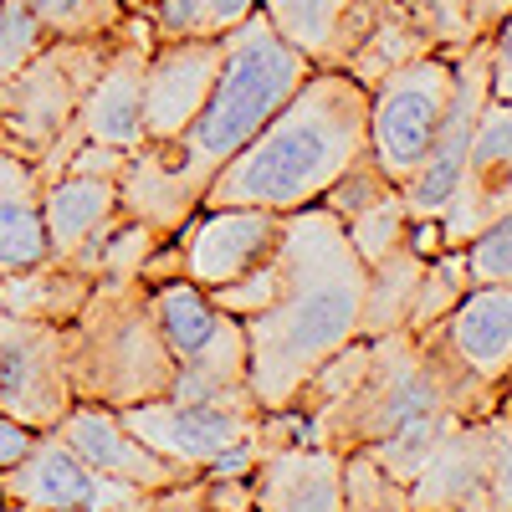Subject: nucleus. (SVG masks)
Returning <instances> with one entry per match:
<instances>
[{
    "label": "nucleus",
    "instance_id": "1",
    "mask_svg": "<svg viewBox=\"0 0 512 512\" xmlns=\"http://www.w3.org/2000/svg\"><path fill=\"white\" fill-rule=\"evenodd\" d=\"M497 415V390L466 374L431 333H379L338 349L292 400L297 436L369 456L390 482L410 477L456 420Z\"/></svg>",
    "mask_w": 512,
    "mask_h": 512
},
{
    "label": "nucleus",
    "instance_id": "2",
    "mask_svg": "<svg viewBox=\"0 0 512 512\" xmlns=\"http://www.w3.org/2000/svg\"><path fill=\"white\" fill-rule=\"evenodd\" d=\"M308 72L313 62L297 47H287L277 26L262 16V6H256L226 36L216 88H210L195 123L175 139L128 154L118 175V210L154 226L159 236H175L200 210V195L221 175V164L256 139V128L303 88Z\"/></svg>",
    "mask_w": 512,
    "mask_h": 512
},
{
    "label": "nucleus",
    "instance_id": "3",
    "mask_svg": "<svg viewBox=\"0 0 512 512\" xmlns=\"http://www.w3.org/2000/svg\"><path fill=\"white\" fill-rule=\"evenodd\" d=\"M364 287L369 267L328 205H303L282 216L277 292L267 308L241 318L246 384L267 415L292 410L303 384L359 338Z\"/></svg>",
    "mask_w": 512,
    "mask_h": 512
},
{
    "label": "nucleus",
    "instance_id": "4",
    "mask_svg": "<svg viewBox=\"0 0 512 512\" xmlns=\"http://www.w3.org/2000/svg\"><path fill=\"white\" fill-rule=\"evenodd\" d=\"M364 123L369 88L338 67H313L303 88L256 128V139L221 164L200 205H256L277 216L318 205L364 159Z\"/></svg>",
    "mask_w": 512,
    "mask_h": 512
},
{
    "label": "nucleus",
    "instance_id": "5",
    "mask_svg": "<svg viewBox=\"0 0 512 512\" xmlns=\"http://www.w3.org/2000/svg\"><path fill=\"white\" fill-rule=\"evenodd\" d=\"M62 359L77 400L128 410L169 395L175 359H169L144 277H93L88 303L62 323Z\"/></svg>",
    "mask_w": 512,
    "mask_h": 512
},
{
    "label": "nucleus",
    "instance_id": "6",
    "mask_svg": "<svg viewBox=\"0 0 512 512\" xmlns=\"http://www.w3.org/2000/svg\"><path fill=\"white\" fill-rule=\"evenodd\" d=\"M118 420L190 482H246V472L267 446V410L251 400L226 405L159 395L118 410Z\"/></svg>",
    "mask_w": 512,
    "mask_h": 512
},
{
    "label": "nucleus",
    "instance_id": "7",
    "mask_svg": "<svg viewBox=\"0 0 512 512\" xmlns=\"http://www.w3.org/2000/svg\"><path fill=\"white\" fill-rule=\"evenodd\" d=\"M149 308L159 323V338L175 359V400H226L246 405V328L226 308L210 303V292L185 277H159L149 282ZM256 405V400H251Z\"/></svg>",
    "mask_w": 512,
    "mask_h": 512
},
{
    "label": "nucleus",
    "instance_id": "8",
    "mask_svg": "<svg viewBox=\"0 0 512 512\" xmlns=\"http://www.w3.org/2000/svg\"><path fill=\"white\" fill-rule=\"evenodd\" d=\"M113 47L103 41H47L16 77L0 82V149H11L31 164L52 154V144L72 128L82 98Z\"/></svg>",
    "mask_w": 512,
    "mask_h": 512
},
{
    "label": "nucleus",
    "instance_id": "9",
    "mask_svg": "<svg viewBox=\"0 0 512 512\" xmlns=\"http://www.w3.org/2000/svg\"><path fill=\"white\" fill-rule=\"evenodd\" d=\"M456 52H425L369 88V123H364V159L384 185H405L425 149H431L441 113L451 103Z\"/></svg>",
    "mask_w": 512,
    "mask_h": 512
},
{
    "label": "nucleus",
    "instance_id": "10",
    "mask_svg": "<svg viewBox=\"0 0 512 512\" xmlns=\"http://www.w3.org/2000/svg\"><path fill=\"white\" fill-rule=\"evenodd\" d=\"M282 246V216L256 205H200L195 216L164 236V246L149 256L144 282L159 277H185L205 292L231 287L262 262H272Z\"/></svg>",
    "mask_w": 512,
    "mask_h": 512
},
{
    "label": "nucleus",
    "instance_id": "11",
    "mask_svg": "<svg viewBox=\"0 0 512 512\" xmlns=\"http://www.w3.org/2000/svg\"><path fill=\"white\" fill-rule=\"evenodd\" d=\"M154 41H159L154 21L144 11H128V21L113 31V47H108V57L93 77L88 98H82L72 128L52 144V154L36 164L41 180H52L77 144H103V149H118V154L144 149V67H149Z\"/></svg>",
    "mask_w": 512,
    "mask_h": 512
},
{
    "label": "nucleus",
    "instance_id": "12",
    "mask_svg": "<svg viewBox=\"0 0 512 512\" xmlns=\"http://www.w3.org/2000/svg\"><path fill=\"white\" fill-rule=\"evenodd\" d=\"M169 492H139L93 472L57 431H41V441L0 472V502L6 507H47V512H159Z\"/></svg>",
    "mask_w": 512,
    "mask_h": 512
},
{
    "label": "nucleus",
    "instance_id": "13",
    "mask_svg": "<svg viewBox=\"0 0 512 512\" xmlns=\"http://www.w3.org/2000/svg\"><path fill=\"white\" fill-rule=\"evenodd\" d=\"M487 98H492L487 36H477V41H466V47L456 52V82H451V103L441 113V128H436L431 149H425L420 169L400 185V200L410 210V221H441V210L451 205L456 180L466 169V154H472V139H477Z\"/></svg>",
    "mask_w": 512,
    "mask_h": 512
},
{
    "label": "nucleus",
    "instance_id": "14",
    "mask_svg": "<svg viewBox=\"0 0 512 512\" xmlns=\"http://www.w3.org/2000/svg\"><path fill=\"white\" fill-rule=\"evenodd\" d=\"M72 405L77 395L62 359V328L0 308V410L31 431H52Z\"/></svg>",
    "mask_w": 512,
    "mask_h": 512
},
{
    "label": "nucleus",
    "instance_id": "15",
    "mask_svg": "<svg viewBox=\"0 0 512 512\" xmlns=\"http://www.w3.org/2000/svg\"><path fill=\"white\" fill-rule=\"evenodd\" d=\"M123 164H128V154H118V149L77 144L57 175L41 180V221H47L52 262H67L93 231H103L118 216V175H123Z\"/></svg>",
    "mask_w": 512,
    "mask_h": 512
},
{
    "label": "nucleus",
    "instance_id": "16",
    "mask_svg": "<svg viewBox=\"0 0 512 512\" xmlns=\"http://www.w3.org/2000/svg\"><path fill=\"white\" fill-rule=\"evenodd\" d=\"M246 512H349L344 456L308 436H267L246 472Z\"/></svg>",
    "mask_w": 512,
    "mask_h": 512
},
{
    "label": "nucleus",
    "instance_id": "17",
    "mask_svg": "<svg viewBox=\"0 0 512 512\" xmlns=\"http://www.w3.org/2000/svg\"><path fill=\"white\" fill-rule=\"evenodd\" d=\"M221 57H226V36L221 41H200V36L154 41L149 67H144V144H164L195 123L210 88H216Z\"/></svg>",
    "mask_w": 512,
    "mask_h": 512
},
{
    "label": "nucleus",
    "instance_id": "18",
    "mask_svg": "<svg viewBox=\"0 0 512 512\" xmlns=\"http://www.w3.org/2000/svg\"><path fill=\"white\" fill-rule=\"evenodd\" d=\"M502 210H512V103L487 98L472 154H466V169L456 180V195L436 221L441 246H466L482 226H492Z\"/></svg>",
    "mask_w": 512,
    "mask_h": 512
},
{
    "label": "nucleus",
    "instance_id": "19",
    "mask_svg": "<svg viewBox=\"0 0 512 512\" xmlns=\"http://www.w3.org/2000/svg\"><path fill=\"white\" fill-rule=\"evenodd\" d=\"M492 415L456 420L405 487V512H487Z\"/></svg>",
    "mask_w": 512,
    "mask_h": 512
},
{
    "label": "nucleus",
    "instance_id": "20",
    "mask_svg": "<svg viewBox=\"0 0 512 512\" xmlns=\"http://www.w3.org/2000/svg\"><path fill=\"white\" fill-rule=\"evenodd\" d=\"M52 431L93 466V472L113 477V482H128V487H139V492H175L185 487L190 477L175 472L164 456H154L128 425L118 420V410L108 405H93V400H77Z\"/></svg>",
    "mask_w": 512,
    "mask_h": 512
},
{
    "label": "nucleus",
    "instance_id": "21",
    "mask_svg": "<svg viewBox=\"0 0 512 512\" xmlns=\"http://www.w3.org/2000/svg\"><path fill=\"white\" fill-rule=\"evenodd\" d=\"M425 333L472 379L502 390L512 374V282H472L461 303Z\"/></svg>",
    "mask_w": 512,
    "mask_h": 512
},
{
    "label": "nucleus",
    "instance_id": "22",
    "mask_svg": "<svg viewBox=\"0 0 512 512\" xmlns=\"http://www.w3.org/2000/svg\"><path fill=\"white\" fill-rule=\"evenodd\" d=\"M47 221H41L36 164L0 149V277L47 262Z\"/></svg>",
    "mask_w": 512,
    "mask_h": 512
},
{
    "label": "nucleus",
    "instance_id": "23",
    "mask_svg": "<svg viewBox=\"0 0 512 512\" xmlns=\"http://www.w3.org/2000/svg\"><path fill=\"white\" fill-rule=\"evenodd\" d=\"M93 292V277H82L77 267L67 262H36V267H21V272H6L0 277V308L16 313V318H36V323H72L77 308L88 303Z\"/></svg>",
    "mask_w": 512,
    "mask_h": 512
},
{
    "label": "nucleus",
    "instance_id": "24",
    "mask_svg": "<svg viewBox=\"0 0 512 512\" xmlns=\"http://www.w3.org/2000/svg\"><path fill=\"white\" fill-rule=\"evenodd\" d=\"M425 262H431V256L415 251L410 236H405L400 246L384 251L379 262H369V287H364V323H359V338H379V333L405 328Z\"/></svg>",
    "mask_w": 512,
    "mask_h": 512
},
{
    "label": "nucleus",
    "instance_id": "25",
    "mask_svg": "<svg viewBox=\"0 0 512 512\" xmlns=\"http://www.w3.org/2000/svg\"><path fill=\"white\" fill-rule=\"evenodd\" d=\"M425 52H436V47L390 6V11H384V21L344 57V67H338V72H349L359 88H374L379 77H390L395 67H405V62H415V57H425Z\"/></svg>",
    "mask_w": 512,
    "mask_h": 512
},
{
    "label": "nucleus",
    "instance_id": "26",
    "mask_svg": "<svg viewBox=\"0 0 512 512\" xmlns=\"http://www.w3.org/2000/svg\"><path fill=\"white\" fill-rule=\"evenodd\" d=\"M344 11H349V0H262V16L277 26V36L303 52L313 67H328Z\"/></svg>",
    "mask_w": 512,
    "mask_h": 512
},
{
    "label": "nucleus",
    "instance_id": "27",
    "mask_svg": "<svg viewBox=\"0 0 512 512\" xmlns=\"http://www.w3.org/2000/svg\"><path fill=\"white\" fill-rule=\"evenodd\" d=\"M262 0H154L144 11L159 36H200V41H221L231 36Z\"/></svg>",
    "mask_w": 512,
    "mask_h": 512
},
{
    "label": "nucleus",
    "instance_id": "28",
    "mask_svg": "<svg viewBox=\"0 0 512 512\" xmlns=\"http://www.w3.org/2000/svg\"><path fill=\"white\" fill-rule=\"evenodd\" d=\"M466 287H472V267H466V251L461 246H441L431 262H425L420 272V287H415V303H410V318L405 328L410 333H425V328H436L461 297Z\"/></svg>",
    "mask_w": 512,
    "mask_h": 512
},
{
    "label": "nucleus",
    "instance_id": "29",
    "mask_svg": "<svg viewBox=\"0 0 512 512\" xmlns=\"http://www.w3.org/2000/svg\"><path fill=\"white\" fill-rule=\"evenodd\" d=\"M52 41H103L128 21L123 0H26Z\"/></svg>",
    "mask_w": 512,
    "mask_h": 512
},
{
    "label": "nucleus",
    "instance_id": "30",
    "mask_svg": "<svg viewBox=\"0 0 512 512\" xmlns=\"http://www.w3.org/2000/svg\"><path fill=\"white\" fill-rule=\"evenodd\" d=\"M338 221H344L354 251L364 256V267L379 262L384 251L400 246V241L410 236V210H405V200H400L395 185H390V190H379V195H369L364 205H354L349 216H338Z\"/></svg>",
    "mask_w": 512,
    "mask_h": 512
},
{
    "label": "nucleus",
    "instance_id": "31",
    "mask_svg": "<svg viewBox=\"0 0 512 512\" xmlns=\"http://www.w3.org/2000/svg\"><path fill=\"white\" fill-rule=\"evenodd\" d=\"M390 6L431 41L436 52H461L466 41H477V21H472V0H390Z\"/></svg>",
    "mask_w": 512,
    "mask_h": 512
},
{
    "label": "nucleus",
    "instance_id": "32",
    "mask_svg": "<svg viewBox=\"0 0 512 512\" xmlns=\"http://www.w3.org/2000/svg\"><path fill=\"white\" fill-rule=\"evenodd\" d=\"M47 41L52 36L41 31V21L31 16L26 0H0V82L16 77Z\"/></svg>",
    "mask_w": 512,
    "mask_h": 512
},
{
    "label": "nucleus",
    "instance_id": "33",
    "mask_svg": "<svg viewBox=\"0 0 512 512\" xmlns=\"http://www.w3.org/2000/svg\"><path fill=\"white\" fill-rule=\"evenodd\" d=\"M461 251H466V267H472V282H512V210L482 226Z\"/></svg>",
    "mask_w": 512,
    "mask_h": 512
},
{
    "label": "nucleus",
    "instance_id": "34",
    "mask_svg": "<svg viewBox=\"0 0 512 512\" xmlns=\"http://www.w3.org/2000/svg\"><path fill=\"white\" fill-rule=\"evenodd\" d=\"M487 512H512V420L492 415V466H487Z\"/></svg>",
    "mask_w": 512,
    "mask_h": 512
},
{
    "label": "nucleus",
    "instance_id": "35",
    "mask_svg": "<svg viewBox=\"0 0 512 512\" xmlns=\"http://www.w3.org/2000/svg\"><path fill=\"white\" fill-rule=\"evenodd\" d=\"M487 77H492V98L512 103V11L487 31Z\"/></svg>",
    "mask_w": 512,
    "mask_h": 512
},
{
    "label": "nucleus",
    "instance_id": "36",
    "mask_svg": "<svg viewBox=\"0 0 512 512\" xmlns=\"http://www.w3.org/2000/svg\"><path fill=\"white\" fill-rule=\"evenodd\" d=\"M41 441V431H31V425L11 420L6 410H0V472H11V466Z\"/></svg>",
    "mask_w": 512,
    "mask_h": 512
},
{
    "label": "nucleus",
    "instance_id": "37",
    "mask_svg": "<svg viewBox=\"0 0 512 512\" xmlns=\"http://www.w3.org/2000/svg\"><path fill=\"white\" fill-rule=\"evenodd\" d=\"M159 512H216V502H210L205 482H185V487H175L159 502Z\"/></svg>",
    "mask_w": 512,
    "mask_h": 512
},
{
    "label": "nucleus",
    "instance_id": "38",
    "mask_svg": "<svg viewBox=\"0 0 512 512\" xmlns=\"http://www.w3.org/2000/svg\"><path fill=\"white\" fill-rule=\"evenodd\" d=\"M507 11H512V0H472V21H477V31H482V36H487Z\"/></svg>",
    "mask_w": 512,
    "mask_h": 512
},
{
    "label": "nucleus",
    "instance_id": "39",
    "mask_svg": "<svg viewBox=\"0 0 512 512\" xmlns=\"http://www.w3.org/2000/svg\"><path fill=\"white\" fill-rule=\"evenodd\" d=\"M497 415H507V420H512V374L502 379V390H497Z\"/></svg>",
    "mask_w": 512,
    "mask_h": 512
},
{
    "label": "nucleus",
    "instance_id": "40",
    "mask_svg": "<svg viewBox=\"0 0 512 512\" xmlns=\"http://www.w3.org/2000/svg\"><path fill=\"white\" fill-rule=\"evenodd\" d=\"M123 6H128V11H149V6H154V0H123Z\"/></svg>",
    "mask_w": 512,
    "mask_h": 512
},
{
    "label": "nucleus",
    "instance_id": "41",
    "mask_svg": "<svg viewBox=\"0 0 512 512\" xmlns=\"http://www.w3.org/2000/svg\"><path fill=\"white\" fill-rule=\"evenodd\" d=\"M210 492V487H205ZM216 512H246V502H236V507H216Z\"/></svg>",
    "mask_w": 512,
    "mask_h": 512
},
{
    "label": "nucleus",
    "instance_id": "42",
    "mask_svg": "<svg viewBox=\"0 0 512 512\" xmlns=\"http://www.w3.org/2000/svg\"><path fill=\"white\" fill-rule=\"evenodd\" d=\"M6 512H47V507H6Z\"/></svg>",
    "mask_w": 512,
    "mask_h": 512
},
{
    "label": "nucleus",
    "instance_id": "43",
    "mask_svg": "<svg viewBox=\"0 0 512 512\" xmlns=\"http://www.w3.org/2000/svg\"><path fill=\"white\" fill-rule=\"evenodd\" d=\"M384 512H405V507H384Z\"/></svg>",
    "mask_w": 512,
    "mask_h": 512
},
{
    "label": "nucleus",
    "instance_id": "44",
    "mask_svg": "<svg viewBox=\"0 0 512 512\" xmlns=\"http://www.w3.org/2000/svg\"><path fill=\"white\" fill-rule=\"evenodd\" d=\"M0 512H6V502H0Z\"/></svg>",
    "mask_w": 512,
    "mask_h": 512
}]
</instances>
